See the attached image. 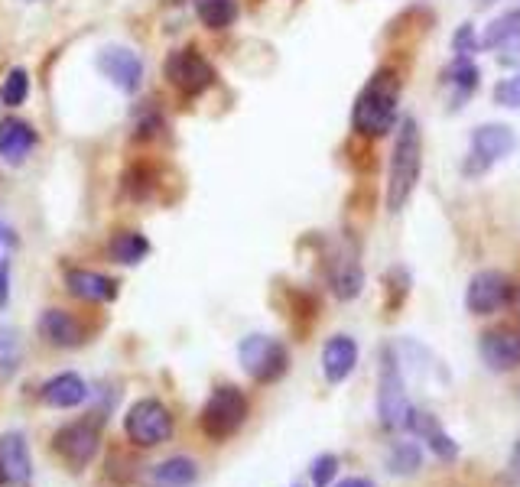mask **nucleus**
<instances>
[{
	"mask_svg": "<svg viewBox=\"0 0 520 487\" xmlns=\"http://www.w3.org/2000/svg\"><path fill=\"white\" fill-rule=\"evenodd\" d=\"M397 101H400V78L390 69L374 72L371 82L364 85V91L355 101L351 127L364 137H384L397 124Z\"/></svg>",
	"mask_w": 520,
	"mask_h": 487,
	"instance_id": "nucleus-1",
	"label": "nucleus"
},
{
	"mask_svg": "<svg viewBox=\"0 0 520 487\" xmlns=\"http://www.w3.org/2000/svg\"><path fill=\"white\" fill-rule=\"evenodd\" d=\"M420 166H423V137L413 117H403L397 127V143L390 153V173H387V208L400 212L410 202V195L420 182Z\"/></svg>",
	"mask_w": 520,
	"mask_h": 487,
	"instance_id": "nucleus-2",
	"label": "nucleus"
},
{
	"mask_svg": "<svg viewBox=\"0 0 520 487\" xmlns=\"http://www.w3.org/2000/svg\"><path fill=\"white\" fill-rule=\"evenodd\" d=\"M413 403L403 384L400 361L394 348L381 351V380H377V419L387 432H407L413 419Z\"/></svg>",
	"mask_w": 520,
	"mask_h": 487,
	"instance_id": "nucleus-3",
	"label": "nucleus"
},
{
	"mask_svg": "<svg viewBox=\"0 0 520 487\" xmlns=\"http://www.w3.org/2000/svg\"><path fill=\"white\" fill-rule=\"evenodd\" d=\"M173 429H176L173 413L156 397H143L137 403H130V410L124 416V436L137 449H156V445L169 442L173 439Z\"/></svg>",
	"mask_w": 520,
	"mask_h": 487,
	"instance_id": "nucleus-4",
	"label": "nucleus"
},
{
	"mask_svg": "<svg viewBox=\"0 0 520 487\" xmlns=\"http://www.w3.org/2000/svg\"><path fill=\"white\" fill-rule=\"evenodd\" d=\"M247 423V397L231 384H221L212 390V397L205 400L199 413V429L205 432V439L225 442L234 432Z\"/></svg>",
	"mask_w": 520,
	"mask_h": 487,
	"instance_id": "nucleus-5",
	"label": "nucleus"
},
{
	"mask_svg": "<svg viewBox=\"0 0 520 487\" xmlns=\"http://www.w3.org/2000/svg\"><path fill=\"white\" fill-rule=\"evenodd\" d=\"M238 361L244 374L257 380V384H277L290 367V354L280 338L270 335H247L238 345Z\"/></svg>",
	"mask_w": 520,
	"mask_h": 487,
	"instance_id": "nucleus-6",
	"label": "nucleus"
},
{
	"mask_svg": "<svg viewBox=\"0 0 520 487\" xmlns=\"http://www.w3.org/2000/svg\"><path fill=\"white\" fill-rule=\"evenodd\" d=\"M52 452H56L72 471H85L101 452V429L91 419H75L65 423L52 436Z\"/></svg>",
	"mask_w": 520,
	"mask_h": 487,
	"instance_id": "nucleus-7",
	"label": "nucleus"
},
{
	"mask_svg": "<svg viewBox=\"0 0 520 487\" xmlns=\"http://www.w3.org/2000/svg\"><path fill=\"white\" fill-rule=\"evenodd\" d=\"M517 150V134L507 124H481L475 127L472 140H468V160H465V176H481L488 169L511 156Z\"/></svg>",
	"mask_w": 520,
	"mask_h": 487,
	"instance_id": "nucleus-8",
	"label": "nucleus"
},
{
	"mask_svg": "<svg viewBox=\"0 0 520 487\" xmlns=\"http://www.w3.org/2000/svg\"><path fill=\"white\" fill-rule=\"evenodd\" d=\"M507 302H514V286L501 270L475 273L465 289V309L472 315H494L498 309H504Z\"/></svg>",
	"mask_w": 520,
	"mask_h": 487,
	"instance_id": "nucleus-9",
	"label": "nucleus"
},
{
	"mask_svg": "<svg viewBox=\"0 0 520 487\" xmlns=\"http://www.w3.org/2000/svg\"><path fill=\"white\" fill-rule=\"evenodd\" d=\"M166 78L182 95H202L205 88L215 85V69L199 49H176L166 59Z\"/></svg>",
	"mask_w": 520,
	"mask_h": 487,
	"instance_id": "nucleus-10",
	"label": "nucleus"
},
{
	"mask_svg": "<svg viewBox=\"0 0 520 487\" xmlns=\"http://www.w3.org/2000/svg\"><path fill=\"white\" fill-rule=\"evenodd\" d=\"M98 69L104 72V78H111V82L121 88V91H137L140 82H143V62L134 49H124V46H108L101 49L98 56Z\"/></svg>",
	"mask_w": 520,
	"mask_h": 487,
	"instance_id": "nucleus-11",
	"label": "nucleus"
},
{
	"mask_svg": "<svg viewBox=\"0 0 520 487\" xmlns=\"http://www.w3.org/2000/svg\"><path fill=\"white\" fill-rule=\"evenodd\" d=\"M481 361L491 371H514L520 367V332L517 328H494V332L481 335Z\"/></svg>",
	"mask_w": 520,
	"mask_h": 487,
	"instance_id": "nucleus-12",
	"label": "nucleus"
},
{
	"mask_svg": "<svg viewBox=\"0 0 520 487\" xmlns=\"http://www.w3.org/2000/svg\"><path fill=\"white\" fill-rule=\"evenodd\" d=\"M36 332L52 348H78L85 341L82 322H78L75 315L65 312V309H46L43 315H39Z\"/></svg>",
	"mask_w": 520,
	"mask_h": 487,
	"instance_id": "nucleus-13",
	"label": "nucleus"
},
{
	"mask_svg": "<svg viewBox=\"0 0 520 487\" xmlns=\"http://www.w3.org/2000/svg\"><path fill=\"white\" fill-rule=\"evenodd\" d=\"M88 397H91V390L85 384V377H78L72 371L49 377L46 384L39 387V400L52 406V410H75V406H82Z\"/></svg>",
	"mask_w": 520,
	"mask_h": 487,
	"instance_id": "nucleus-14",
	"label": "nucleus"
},
{
	"mask_svg": "<svg viewBox=\"0 0 520 487\" xmlns=\"http://www.w3.org/2000/svg\"><path fill=\"white\" fill-rule=\"evenodd\" d=\"M358 364V345L348 335H332L322 348V374L329 384H342Z\"/></svg>",
	"mask_w": 520,
	"mask_h": 487,
	"instance_id": "nucleus-15",
	"label": "nucleus"
},
{
	"mask_svg": "<svg viewBox=\"0 0 520 487\" xmlns=\"http://www.w3.org/2000/svg\"><path fill=\"white\" fill-rule=\"evenodd\" d=\"M65 289H69V296L85 299V302H111L117 296V280L95 270L75 267V270H65Z\"/></svg>",
	"mask_w": 520,
	"mask_h": 487,
	"instance_id": "nucleus-16",
	"label": "nucleus"
},
{
	"mask_svg": "<svg viewBox=\"0 0 520 487\" xmlns=\"http://www.w3.org/2000/svg\"><path fill=\"white\" fill-rule=\"evenodd\" d=\"M195 481H199V462L189 455L163 458V462L153 465L147 471V478H143L147 487H192Z\"/></svg>",
	"mask_w": 520,
	"mask_h": 487,
	"instance_id": "nucleus-17",
	"label": "nucleus"
},
{
	"mask_svg": "<svg viewBox=\"0 0 520 487\" xmlns=\"http://www.w3.org/2000/svg\"><path fill=\"white\" fill-rule=\"evenodd\" d=\"M0 462H4L10 484H26L33 478V458H30V445H26L23 432H4L0 436Z\"/></svg>",
	"mask_w": 520,
	"mask_h": 487,
	"instance_id": "nucleus-18",
	"label": "nucleus"
},
{
	"mask_svg": "<svg viewBox=\"0 0 520 487\" xmlns=\"http://www.w3.org/2000/svg\"><path fill=\"white\" fill-rule=\"evenodd\" d=\"M36 147V130L20 121V117H4L0 121V160L7 163H23L26 153Z\"/></svg>",
	"mask_w": 520,
	"mask_h": 487,
	"instance_id": "nucleus-19",
	"label": "nucleus"
},
{
	"mask_svg": "<svg viewBox=\"0 0 520 487\" xmlns=\"http://www.w3.org/2000/svg\"><path fill=\"white\" fill-rule=\"evenodd\" d=\"M410 432H416L426 445H429V452H433L439 462H455L459 458V445H455L446 432L439 429L436 423V416H429V413H420L416 410L413 419H410Z\"/></svg>",
	"mask_w": 520,
	"mask_h": 487,
	"instance_id": "nucleus-20",
	"label": "nucleus"
},
{
	"mask_svg": "<svg viewBox=\"0 0 520 487\" xmlns=\"http://www.w3.org/2000/svg\"><path fill=\"white\" fill-rule=\"evenodd\" d=\"M329 280H332V293L338 299H355L361 289H364V273H361V263L351 257V254H338L329 267Z\"/></svg>",
	"mask_w": 520,
	"mask_h": 487,
	"instance_id": "nucleus-21",
	"label": "nucleus"
},
{
	"mask_svg": "<svg viewBox=\"0 0 520 487\" xmlns=\"http://www.w3.org/2000/svg\"><path fill=\"white\" fill-rule=\"evenodd\" d=\"M481 46L498 49V52L520 46V10L501 13V17L485 30V39H481Z\"/></svg>",
	"mask_w": 520,
	"mask_h": 487,
	"instance_id": "nucleus-22",
	"label": "nucleus"
},
{
	"mask_svg": "<svg viewBox=\"0 0 520 487\" xmlns=\"http://www.w3.org/2000/svg\"><path fill=\"white\" fill-rule=\"evenodd\" d=\"M108 254L114 263H124V267H134V263H140L143 257L150 254V241L143 238L140 231H121L111 238V247Z\"/></svg>",
	"mask_w": 520,
	"mask_h": 487,
	"instance_id": "nucleus-23",
	"label": "nucleus"
},
{
	"mask_svg": "<svg viewBox=\"0 0 520 487\" xmlns=\"http://www.w3.org/2000/svg\"><path fill=\"white\" fill-rule=\"evenodd\" d=\"M423 468V449L416 442H394L387 452V471L390 475L410 478Z\"/></svg>",
	"mask_w": 520,
	"mask_h": 487,
	"instance_id": "nucleus-24",
	"label": "nucleus"
},
{
	"mask_svg": "<svg viewBox=\"0 0 520 487\" xmlns=\"http://www.w3.org/2000/svg\"><path fill=\"white\" fill-rule=\"evenodd\" d=\"M195 13L208 30H225L238 20V0H195Z\"/></svg>",
	"mask_w": 520,
	"mask_h": 487,
	"instance_id": "nucleus-25",
	"label": "nucleus"
},
{
	"mask_svg": "<svg viewBox=\"0 0 520 487\" xmlns=\"http://www.w3.org/2000/svg\"><path fill=\"white\" fill-rule=\"evenodd\" d=\"M26 95H30V72L17 65V69L7 72L4 85H0V104H7V108H20Z\"/></svg>",
	"mask_w": 520,
	"mask_h": 487,
	"instance_id": "nucleus-26",
	"label": "nucleus"
},
{
	"mask_svg": "<svg viewBox=\"0 0 520 487\" xmlns=\"http://www.w3.org/2000/svg\"><path fill=\"white\" fill-rule=\"evenodd\" d=\"M446 78H449V85H455L462 91V95H472V91L478 88V82H481V72H478V65L472 59L459 56L446 69Z\"/></svg>",
	"mask_w": 520,
	"mask_h": 487,
	"instance_id": "nucleus-27",
	"label": "nucleus"
},
{
	"mask_svg": "<svg viewBox=\"0 0 520 487\" xmlns=\"http://www.w3.org/2000/svg\"><path fill=\"white\" fill-rule=\"evenodd\" d=\"M309 475H312V487H329L335 481V475H338V458L332 452L319 455L316 462H312Z\"/></svg>",
	"mask_w": 520,
	"mask_h": 487,
	"instance_id": "nucleus-28",
	"label": "nucleus"
},
{
	"mask_svg": "<svg viewBox=\"0 0 520 487\" xmlns=\"http://www.w3.org/2000/svg\"><path fill=\"white\" fill-rule=\"evenodd\" d=\"M494 101L504 104V108H514V111H520V75H514V78H504V82L494 85Z\"/></svg>",
	"mask_w": 520,
	"mask_h": 487,
	"instance_id": "nucleus-29",
	"label": "nucleus"
},
{
	"mask_svg": "<svg viewBox=\"0 0 520 487\" xmlns=\"http://www.w3.org/2000/svg\"><path fill=\"white\" fill-rule=\"evenodd\" d=\"M452 46H455V52H459V56H465V59H472V52H478V36H475V30L472 26H459V33H455V39H452Z\"/></svg>",
	"mask_w": 520,
	"mask_h": 487,
	"instance_id": "nucleus-30",
	"label": "nucleus"
},
{
	"mask_svg": "<svg viewBox=\"0 0 520 487\" xmlns=\"http://www.w3.org/2000/svg\"><path fill=\"white\" fill-rule=\"evenodd\" d=\"M507 481H511V484H520V442L514 445L511 462H507Z\"/></svg>",
	"mask_w": 520,
	"mask_h": 487,
	"instance_id": "nucleus-31",
	"label": "nucleus"
},
{
	"mask_svg": "<svg viewBox=\"0 0 520 487\" xmlns=\"http://www.w3.org/2000/svg\"><path fill=\"white\" fill-rule=\"evenodd\" d=\"M335 487H374V481H368V478H345V481H338Z\"/></svg>",
	"mask_w": 520,
	"mask_h": 487,
	"instance_id": "nucleus-32",
	"label": "nucleus"
},
{
	"mask_svg": "<svg viewBox=\"0 0 520 487\" xmlns=\"http://www.w3.org/2000/svg\"><path fill=\"white\" fill-rule=\"evenodd\" d=\"M4 484H10V475H7V468H4V462H0V487Z\"/></svg>",
	"mask_w": 520,
	"mask_h": 487,
	"instance_id": "nucleus-33",
	"label": "nucleus"
},
{
	"mask_svg": "<svg viewBox=\"0 0 520 487\" xmlns=\"http://www.w3.org/2000/svg\"><path fill=\"white\" fill-rule=\"evenodd\" d=\"M494 4V0H478V7H491Z\"/></svg>",
	"mask_w": 520,
	"mask_h": 487,
	"instance_id": "nucleus-34",
	"label": "nucleus"
}]
</instances>
